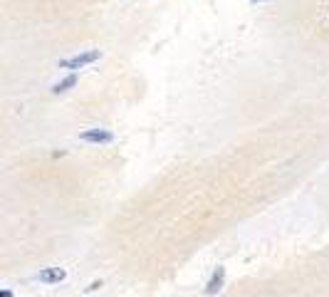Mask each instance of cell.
Instances as JSON below:
<instances>
[{
  "instance_id": "cell-1",
  "label": "cell",
  "mask_w": 329,
  "mask_h": 297,
  "mask_svg": "<svg viewBox=\"0 0 329 297\" xmlns=\"http://www.w3.org/2000/svg\"><path fill=\"white\" fill-rule=\"evenodd\" d=\"M99 57H102V50H87V52H79V55H74L69 60H60V67H65V70H79V67H84V65L99 60Z\"/></svg>"
},
{
  "instance_id": "cell-7",
  "label": "cell",
  "mask_w": 329,
  "mask_h": 297,
  "mask_svg": "<svg viewBox=\"0 0 329 297\" xmlns=\"http://www.w3.org/2000/svg\"><path fill=\"white\" fill-rule=\"evenodd\" d=\"M0 297H12V290H0Z\"/></svg>"
},
{
  "instance_id": "cell-6",
  "label": "cell",
  "mask_w": 329,
  "mask_h": 297,
  "mask_svg": "<svg viewBox=\"0 0 329 297\" xmlns=\"http://www.w3.org/2000/svg\"><path fill=\"white\" fill-rule=\"evenodd\" d=\"M99 288H102V280H94V283L87 288V293H92V290H99Z\"/></svg>"
},
{
  "instance_id": "cell-4",
  "label": "cell",
  "mask_w": 329,
  "mask_h": 297,
  "mask_svg": "<svg viewBox=\"0 0 329 297\" xmlns=\"http://www.w3.org/2000/svg\"><path fill=\"white\" fill-rule=\"evenodd\" d=\"M223 283H225V268H215L213 275H210V280H208V285H205V295H215V293H220Z\"/></svg>"
},
{
  "instance_id": "cell-3",
  "label": "cell",
  "mask_w": 329,
  "mask_h": 297,
  "mask_svg": "<svg viewBox=\"0 0 329 297\" xmlns=\"http://www.w3.org/2000/svg\"><path fill=\"white\" fill-rule=\"evenodd\" d=\"M67 278V273L62 268H45V270H40L37 273V280L40 283H45V285H55V283H62Z\"/></svg>"
},
{
  "instance_id": "cell-5",
  "label": "cell",
  "mask_w": 329,
  "mask_h": 297,
  "mask_svg": "<svg viewBox=\"0 0 329 297\" xmlns=\"http://www.w3.org/2000/svg\"><path fill=\"white\" fill-rule=\"evenodd\" d=\"M77 84V74H67L62 82H57V84H52V94H62L67 89H72Z\"/></svg>"
},
{
  "instance_id": "cell-8",
  "label": "cell",
  "mask_w": 329,
  "mask_h": 297,
  "mask_svg": "<svg viewBox=\"0 0 329 297\" xmlns=\"http://www.w3.org/2000/svg\"><path fill=\"white\" fill-rule=\"evenodd\" d=\"M250 2H265V0H250Z\"/></svg>"
},
{
  "instance_id": "cell-2",
  "label": "cell",
  "mask_w": 329,
  "mask_h": 297,
  "mask_svg": "<svg viewBox=\"0 0 329 297\" xmlns=\"http://www.w3.org/2000/svg\"><path fill=\"white\" fill-rule=\"evenodd\" d=\"M82 142H89V144H109L114 139V134L109 129H84L79 134Z\"/></svg>"
}]
</instances>
